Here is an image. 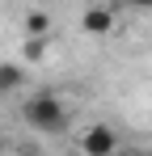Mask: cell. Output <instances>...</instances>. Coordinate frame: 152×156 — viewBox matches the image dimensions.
Here are the masks:
<instances>
[{"label":"cell","mask_w":152,"mask_h":156,"mask_svg":"<svg viewBox=\"0 0 152 156\" xmlns=\"http://www.w3.org/2000/svg\"><path fill=\"white\" fill-rule=\"evenodd\" d=\"M21 118H25V127L38 131V135H63L68 122H72V110H68V101L55 89H38L34 97L21 101Z\"/></svg>","instance_id":"cell-1"},{"label":"cell","mask_w":152,"mask_h":156,"mask_svg":"<svg viewBox=\"0 0 152 156\" xmlns=\"http://www.w3.org/2000/svg\"><path fill=\"white\" fill-rule=\"evenodd\" d=\"M76 148H80L85 156H114L118 148H123V139H118V131L110 127V122H93V127L80 131Z\"/></svg>","instance_id":"cell-2"},{"label":"cell","mask_w":152,"mask_h":156,"mask_svg":"<svg viewBox=\"0 0 152 156\" xmlns=\"http://www.w3.org/2000/svg\"><path fill=\"white\" fill-rule=\"evenodd\" d=\"M114 26H118V17H114V9H110V4H93V9H85V13H80V30H85V34H93V38L114 34Z\"/></svg>","instance_id":"cell-3"},{"label":"cell","mask_w":152,"mask_h":156,"mask_svg":"<svg viewBox=\"0 0 152 156\" xmlns=\"http://www.w3.org/2000/svg\"><path fill=\"white\" fill-rule=\"evenodd\" d=\"M17 89H25V68L13 63V59H4V63H0V97L17 93Z\"/></svg>","instance_id":"cell-4"},{"label":"cell","mask_w":152,"mask_h":156,"mask_svg":"<svg viewBox=\"0 0 152 156\" xmlns=\"http://www.w3.org/2000/svg\"><path fill=\"white\" fill-rule=\"evenodd\" d=\"M47 55H51V34H25V42H21L25 63H42Z\"/></svg>","instance_id":"cell-5"},{"label":"cell","mask_w":152,"mask_h":156,"mask_svg":"<svg viewBox=\"0 0 152 156\" xmlns=\"http://www.w3.org/2000/svg\"><path fill=\"white\" fill-rule=\"evenodd\" d=\"M25 34H51V13L47 9H30L25 13Z\"/></svg>","instance_id":"cell-6"},{"label":"cell","mask_w":152,"mask_h":156,"mask_svg":"<svg viewBox=\"0 0 152 156\" xmlns=\"http://www.w3.org/2000/svg\"><path fill=\"white\" fill-rule=\"evenodd\" d=\"M131 9H139V13H152V0H127Z\"/></svg>","instance_id":"cell-7"}]
</instances>
